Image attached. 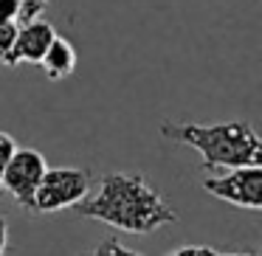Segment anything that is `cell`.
<instances>
[{"label": "cell", "mask_w": 262, "mask_h": 256, "mask_svg": "<svg viewBox=\"0 0 262 256\" xmlns=\"http://www.w3.org/2000/svg\"><path fill=\"white\" fill-rule=\"evenodd\" d=\"M0 197H3V186H0Z\"/></svg>", "instance_id": "2e32d148"}, {"label": "cell", "mask_w": 262, "mask_h": 256, "mask_svg": "<svg viewBox=\"0 0 262 256\" xmlns=\"http://www.w3.org/2000/svg\"><path fill=\"white\" fill-rule=\"evenodd\" d=\"M48 169L46 155L37 152L31 147L14 149L12 160L6 164V169L0 172V186H3V194H12L14 203L23 211H31L34 205V192L42 180V172Z\"/></svg>", "instance_id": "5b68a950"}, {"label": "cell", "mask_w": 262, "mask_h": 256, "mask_svg": "<svg viewBox=\"0 0 262 256\" xmlns=\"http://www.w3.org/2000/svg\"><path fill=\"white\" fill-rule=\"evenodd\" d=\"M54 37H57V29L42 17L20 23L17 26V40H14V62L17 65H23V62L26 65H40L42 54L48 51Z\"/></svg>", "instance_id": "8992f818"}, {"label": "cell", "mask_w": 262, "mask_h": 256, "mask_svg": "<svg viewBox=\"0 0 262 256\" xmlns=\"http://www.w3.org/2000/svg\"><path fill=\"white\" fill-rule=\"evenodd\" d=\"M46 9H48V0H20V17H17V23L42 17Z\"/></svg>", "instance_id": "30bf717a"}, {"label": "cell", "mask_w": 262, "mask_h": 256, "mask_svg": "<svg viewBox=\"0 0 262 256\" xmlns=\"http://www.w3.org/2000/svg\"><path fill=\"white\" fill-rule=\"evenodd\" d=\"M203 189L211 197L245 211L262 208V164L259 166H234L223 175H211L203 180Z\"/></svg>", "instance_id": "277c9868"}, {"label": "cell", "mask_w": 262, "mask_h": 256, "mask_svg": "<svg viewBox=\"0 0 262 256\" xmlns=\"http://www.w3.org/2000/svg\"><path fill=\"white\" fill-rule=\"evenodd\" d=\"M217 256H259L256 250H237V253H217Z\"/></svg>", "instance_id": "9a60e30c"}, {"label": "cell", "mask_w": 262, "mask_h": 256, "mask_svg": "<svg viewBox=\"0 0 262 256\" xmlns=\"http://www.w3.org/2000/svg\"><path fill=\"white\" fill-rule=\"evenodd\" d=\"M17 20H0V65L14 68V40H17Z\"/></svg>", "instance_id": "ba28073f"}, {"label": "cell", "mask_w": 262, "mask_h": 256, "mask_svg": "<svg viewBox=\"0 0 262 256\" xmlns=\"http://www.w3.org/2000/svg\"><path fill=\"white\" fill-rule=\"evenodd\" d=\"M20 17V0H0V20H17Z\"/></svg>", "instance_id": "4fadbf2b"}, {"label": "cell", "mask_w": 262, "mask_h": 256, "mask_svg": "<svg viewBox=\"0 0 262 256\" xmlns=\"http://www.w3.org/2000/svg\"><path fill=\"white\" fill-rule=\"evenodd\" d=\"M158 130L166 141L192 147L200 155L203 172H226L234 166L262 164V141L251 121L194 124V121L164 119Z\"/></svg>", "instance_id": "7a4b0ae2"}, {"label": "cell", "mask_w": 262, "mask_h": 256, "mask_svg": "<svg viewBox=\"0 0 262 256\" xmlns=\"http://www.w3.org/2000/svg\"><path fill=\"white\" fill-rule=\"evenodd\" d=\"M74 214L127 234H155L178 222V211L141 172H107L96 192H88L74 205Z\"/></svg>", "instance_id": "6da1fadb"}, {"label": "cell", "mask_w": 262, "mask_h": 256, "mask_svg": "<svg viewBox=\"0 0 262 256\" xmlns=\"http://www.w3.org/2000/svg\"><path fill=\"white\" fill-rule=\"evenodd\" d=\"M6 250H9V220L0 211V256H6Z\"/></svg>", "instance_id": "5bb4252c"}, {"label": "cell", "mask_w": 262, "mask_h": 256, "mask_svg": "<svg viewBox=\"0 0 262 256\" xmlns=\"http://www.w3.org/2000/svg\"><path fill=\"white\" fill-rule=\"evenodd\" d=\"M14 149H17V141H14V135H9V132L0 130V172L6 169V164L12 160Z\"/></svg>", "instance_id": "8fae6325"}, {"label": "cell", "mask_w": 262, "mask_h": 256, "mask_svg": "<svg viewBox=\"0 0 262 256\" xmlns=\"http://www.w3.org/2000/svg\"><path fill=\"white\" fill-rule=\"evenodd\" d=\"M166 256H217L211 245H181V248L169 250Z\"/></svg>", "instance_id": "7c38bea8"}, {"label": "cell", "mask_w": 262, "mask_h": 256, "mask_svg": "<svg viewBox=\"0 0 262 256\" xmlns=\"http://www.w3.org/2000/svg\"><path fill=\"white\" fill-rule=\"evenodd\" d=\"M79 256H144V253H138V250L127 248L121 239L107 237V239H102L99 245H93L91 250H85V253H79Z\"/></svg>", "instance_id": "9c48e42d"}, {"label": "cell", "mask_w": 262, "mask_h": 256, "mask_svg": "<svg viewBox=\"0 0 262 256\" xmlns=\"http://www.w3.org/2000/svg\"><path fill=\"white\" fill-rule=\"evenodd\" d=\"M91 192V172L76 166H48L42 180L34 192L31 214H57V211L74 208L85 194Z\"/></svg>", "instance_id": "3957f363"}, {"label": "cell", "mask_w": 262, "mask_h": 256, "mask_svg": "<svg viewBox=\"0 0 262 256\" xmlns=\"http://www.w3.org/2000/svg\"><path fill=\"white\" fill-rule=\"evenodd\" d=\"M40 68H42V74H46L51 82L68 79V76L76 71V51H74V45H71L65 37L57 34V37H54V42L48 45V51L42 54Z\"/></svg>", "instance_id": "52a82bcc"}]
</instances>
